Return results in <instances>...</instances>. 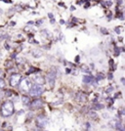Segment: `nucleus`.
Returning <instances> with one entry per match:
<instances>
[{"label":"nucleus","mask_w":125,"mask_h":131,"mask_svg":"<svg viewBox=\"0 0 125 131\" xmlns=\"http://www.w3.org/2000/svg\"><path fill=\"white\" fill-rule=\"evenodd\" d=\"M14 104L11 101H6L1 106V115L4 117H9L14 114Z\"/></svg>","instance_id":"nucleus-1"},{"label":"nucleus","mask_w":125,"mask_h":131,"mask_svg":"<svg viewBox=\"0 0 125 131\" xmlns=\"http://www.w3.org/2000/svg\"><path fill=\"white\" fill-rule=\"evenodd\" d=\"M43 92H44V87L42 85H38V84L32 85L31 88H30V90H29L30 96H33V97H38V96H40Z\"/></svg>","instance_id":"nucleus-2"},{"label":"nucleus","mask_w":125,"mask_h":131,"mask_svg":"<svg viewBox=\"0 0 125 131\" xmlns=\"http://www.w3.org/2000/svg\"><path fill=\"white\" fill-rule=\"evenodd\" d=\"M31 86H32L31 82L27 78H25V79H22V81L20 82V90L22 92H29Z\"/></svg>","instance_id":"nucleus-3"},{"label":"nucleus","mask_w":125,"mask_h":131,"mask_svg":"<svg viewBox=\"0 0 125 131\" xmlns=\"http://www.w3.org/2000/svg\"><path fill=\"white\" fill-rule=\"evenodd\" d=\"M21 80H22V75L20 73H14L10 77V85L15 87L21 82Z\"/></svg>","instance_id":"nucleus-4"},{"label":"nucleus","mask_w":125,"mask_h":131,"mask_svg":"<svg viewBox=\"0 0 125 131\" xmlns=\"http://www.w3.org/2000/svg\"><path fill=\"white\" fill-rule=\"evenodd\" d=\"M36 123H37L38 127L43 128L48 124V119L45 115H38L37 118H36Z\"/></svg>","instance_id":"nucleus-5"},{"label":"nucleus","mask_w":125,"mask_h":131,"mask_svg":"<svg viewBox=\"0 0 125 131\" xmlns=\"http://www.w3.org/2000/svg\"><path fill=\"white\" fill-rule=\"evenodd\" d=\"M55 78H56V72H55V71H51L47 74V80H48V82H49V84L51 86H54Z\"/></svg>","instance_id":"nucleus-6"},{"label":"nucleus","mask_w":125,"mask_h":131,"mask_svg":"<svg viewBox=\"0 0 125 131\" xmlns=\"http://www.w3.org/2000/svg\"><path fill=\"white\" fill-rule=\"evenodd\" d=\"M43 106V102H42V100L41 99H35L33 102H31V104H30V107L31 108H41Z\"/></svg>","instance_id":"nucleus-7"},{"label":"nucleus","mask_w":125,"mask_h":131,"mask_svg":"<svg viewBox=\"0 0 125 131\" xmlns=\"http://www.w3.org/2000/svg\"><path fill=\"white\" fill-rule=\"evenodd\" d=\"M82 80H83V83H86V84H89V83L94 84V83H96L95 79H94V77H90V75H84Z\"/></svg>","instance_id":"nucleus-8"},{"label":"nucleus","mask_w":125,"mask_h":131,"mask_svg":"<svg viewBox=\"0 0 125 131\" xmlns=\"http://www.w3.org/2000/svg\"><path fill=\"white\" fill-rule=\"evenodd\" d=\"M114 127L118 131H125V126L120 121H114Z\"/></svg>","instance_id":"nucleus-9"},{"label":"nucleus","mask_w":125,"mask_h":131,"mask_svg":"<svg viewBox=\"0 0 125 131\" xmlns=\"http://www.w3.org/2000/svg\"><path fill=\"white\" fill-rule=\"evenodd\" d=\"M34 80L36 82V84L38 85H42L45 83V79H44L43 77H41V75H36V77H34Z\"/></svg>","instance_id":"nucleus-10"},{"label":"nucleus","mask_w":125,"mask_h":131,"mask_svg":"<svg viewBox=\"0 0 125 131\" xmlns=\"http://www.w3.org/2000/svg\"><path fill=\"white\" fill-rule=\"evenodd\" d=\"M76 98H77V100H78V101L84 102V101H86L87 97H86V95H85L84 93L79 92V93H77V95H76Z\"/></svg>","instance_id":"nucleus-11"},{"label":"nucleus","mask_w":125,"mask_h":131,"mask_svg":"<svg viewBox=\"0 0 125 131\" xmlns=\"http://www.w3.org/2000/svg\"><path fill=\"white\" fill-rule=\"evenodd\" d=\"M32 55H33V57H35V58H39V57L42 56V52H41L40 50L35 49L32 51Z\"/></svg>","instance_id":"nucleus-12"},{"label":"nucleus","mask_w":125,"mask_h":131,"mask_svg":"<svg viewBox=\"0 0 125 131\" xmlns=\"http://www.w3.org/2000/svg\"><path fill=\"white\" fill-rule=\"evenodd\" d=\"M22 101L24 105H28L30 103V99H29V97H27V96H22Z\"/></svg>","instance_id":"nucleus-13"},{"label":"nucleus","mask_w":125,"mask_h":131,"mask_svg":"<svg viewBox=\"0 0 125 131\" xmlns=\"http://www.w3.org/2000/svg\"><path fill=\"white\" fill-rule=\"evenodd\" d=\"M103 108H104L103 105L98 104V103H95V105H94V109H96V110H101V109H103Z\"/></svg>","instance_id":"nucleus-14"},{"label":"nucleus","mask_w":125,"mask_h":131,"mask_svg":"<svg viewBox=\"0 0 125 131\" xmlns=\"http://www.w3.org/2000/svg\"><path fill=\"white\" fill-rule=\"evenodd\" d=\"M104 78H105V77H104V74L103 73H101V72H100V73H98V74H97V77H96V79H97V80H101V79H104Z\"/></svg>","instance_id":"nucleus-15"},{"label":"nucleus","mask_w":125,"mask_h":131,"mask_svg":"<svg viewBox=\"0 0 125 131\" xmlns=\"http://www.w3.org/2000/svg\"><path fill=\"white\" fill-rule=\"evenodd\" d=\"M4 87H5V81H4V79L0 78V89H3Z\"/></svg>","instance_id":"nucleus-16"},{"label":"nucleus","mask_w":125,"mask_h":131,"mask_svg":"<svg viewBox=\"0 0 125 131\" xmlns=\"http://www.w3.org/2000/svg\"><path fill=\"white\" fill-rule=\"evenodd\" d=\"M89 115H90L91 117H94V118H96V117H97V114H96L95 112H90V113H89Z\"/></svg>","instance_id":"nucleus-17"},{"label":"nucleus","mask_w":125,"mask_h":131,"mask_svg":"<svg viewBox=\"0 0 125 131\" xmlns=\"http://www.w3.org/2000/svg\"><path fill=\"white\" fill-rule=\"evenodd\" d=\"M112 91H113V87H112V86H109V87L107 88V91H106V92H107V93H111Z\"/></svg>","instance_id":"nucleus-18"},{"label":"nucleus","mask_w":125,"mask_h":131,"mask_svg":"<svg viewBox=\"0 0 125 131\" xmlns=\"http://www.w3.org/2000/svg\"><path fill=\"white\" fill-rule=\"evenodd\" d=\"M114 51H115V53H114V55H115V56H118V55L120 54V49H119V48H116V47H115V50H114Z\"/></svg>","instance_id":"nucleus-19"},{"label":"nucleus","mask_w":125,"mask_h":131,"mask_svg":"<svg viewBox=\"0 0 125 131\" xmlns=\"http://www.w3.org/2000/svg\"><path fill=\"white\" fill-rule=\"evenodd\" d=\"M101 32L104 33V34H108V33H109L108 32V30H107L105 27H102V28H101Z\"/></svg>","instance_id":"nucleus-20"},{"label":"nucleus","mask_w":125,"mask_h":131,"mask_svg":"<svg viewBox=\"0 0 125 131\" xmlns=\"http://www.w3.org/2000/svg\"><path fill=\"white\" fill-rule=\"evenodd\" d=\"M103 3L107 4V6H109V7H110V6H111V4H112V2H111V1H104Z\"/></svg>","instance_id":"nucleus-21"},{"label":"nucleus","mask_w":125,"mask_h":131,"mask_svg":"<svg viewBox=\"0 0 125 131\" xmlns=\"http://www.w3.org/2000/svg\"><path fill=\"white\" fill-rule=\"evenodd\" d=\"M109 65H110V67H111V69H113V60H111V59L109 60Z\"/></svg>","instance_id":"nucleus-22"},{"label":"nucleus","mask_w":125,"mask_h":131,"mask_svg":"<svg viewBox=\"0 0 125 131\" xmlns=\"http://www.w3.org/2000/svg\"><path fill=\"white\" fill-rule=\"evenodd\" d=\"M108 78H109V80H111V79L113 78V77H112V73H109V75H108Z\"/></svg>","instance_id":"nucleus-23"},{"label":"nucleus","mask_w":125,"mask_h":131,"mask_svg":"<svg viewBox=\"0 0 125 131\" xmlns=\"http://www.w3.org/2000/svg\"><path fill=\"white\" fill-rule=\"evenodd\" d=\"M119 28H120V27H115V29H114V30H115V32L118 33V34L120 33V29H119Z\"/></svg>","instance_id":"nucleus-24"},{"label":"nucleus","mask_w":125,"mask_h":131,"mask_svg":"<svg viewBox=\"0 0 125 131\" xmlns=\"http://www.w3.org/2000/svg\"><path fill=\"white\" fill-rule=\"evenodd\" d=\"M79 60H80V57H79V56H76V57H75V62H76V63H79Z\"/></svg>","instance_id":"nucleus-25"},{"label":"nucleus","mask_w":125,"mask_h":131,"mask_svg":"<svg viewBox=\"0 0 125 131\" xmlns=\"http://www.w3.org/2000/svg\"><path fill=\"white\" fill-rule=\"evenodd\" d=\"M120 80H121V82H122V84H123V85H125V78H124V77H122Z\"/></svg>","instance_id":"nucleus-26"},{"label":"nucleus","mask_w":125,"mask_h":131,"mask_svg":"<svg viewBox=\"0 0 125 131\" xmlns=\"http://www.w3.org/2000/svg\"><path fill=\"white\" fill-rule=\"evenodd\" d=\"M89 6H90V3H89V2H86V3H85V6H84V7H85V8H88V7H89Z\"/></svg>","instance_id":"nucleus-27"},{"label":"nucleus","mask_w":125,"mask_h":131,"mask_svg":"<svg viewBox=\"0 0 125 131\" xmlns=\"http://www.w3.org/2000/svg\"><path fill=\"white\" fill-rule=\"evenodd\" d=\"M121 115H124V116H125V108L123 110H122V111H121Z\"/></svg>","instance_id":"nucleus-28"},{"label":"nucleus","mask_w":125,"mask_h":131,"mask_svg":"<svg viewBox=\"0 0 125 131\" xmlns=\"http://www.w3.org/2000/svg\"><path fill=\"white\" fill-rule=\"evenodd\" d=\"M60 24H61V25H64V24H65V21H64V20H61Z\"/></svg>","instance_id":"nucleus-29"},{"label":"nucleus","mask_w":125,"mask_h":131,"mask_svg":"<svg viewBox=\"0 0 125 131\" xmlns=\"http://www.w3.org/2000/svg\"><path fill=\"white\" fill-rule=\"evenodd\" d=\"M71 70H70V69H66V73H70V72H71Z\"/></svg>","instance_id":"nucleus-30"},{"label":"nucleus","mask_w":125,"mask_h":131,"mask_svg":"<svg viewBox=\"0 0 125 131\" xmlns=\"http://www.w3.org/2000/svg\"><path fill=\"white\" fill-rule=\"evenodd\" d=\"M55 23V20L54 19H52V20H51V24H54Z\"/></svg>","instance_id":"nucleus-31"},{"label":"nucleus","mask_w":125,"mask_h":131,"mask_svg":"<svg viewBox=\"0 0 125 131\" xmlns=\"http://www.w3.org/2000/svg\"><path fill=\"white\" fill-rule=\"evenodd\" d=\"M49 18H53V15H52L51 13H50V14H49Z\"/></svg>","instance_id":"nucleus-32"},{"label":"nucleus","mask_w":125,"mask_h":131,"mask_svg":"<svg viewBox=\"0 0 125 131\" xmlns=\"http://www.w3.org/2000/svg\"><path fill=\"white\" fill-rule=\"evenodd\" d=\"M34 131H40V130H38V129H36V130H34Z\"/></svg>","instance_id":"nucleus-33"}]
</instances>
